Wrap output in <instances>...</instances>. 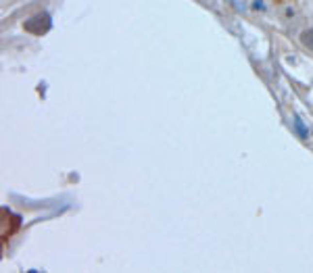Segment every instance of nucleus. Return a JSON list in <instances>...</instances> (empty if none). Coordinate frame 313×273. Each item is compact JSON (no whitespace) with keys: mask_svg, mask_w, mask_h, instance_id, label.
<instances>
[{"mask_svg":"<svg viewBox=\"0 0 313 273\" xmlns=\"http://www.w3.org/2000/svg\"><path fill=\"white\" fill-rule=\"evenodd\" d=\"M23 27L30 33H36V36H44V33H48L52 30V17L48 15V13H38V15H33L32 19H27Z\"/></svg>","mask_w":313,"mask_h":273,"instance_id":"obj_1","label":"nucleus"},{"mask_svg":"<svg viewBox=\"0 0 313 273\" xmlns=\"http://www.w3.org/2000/svg\"><path fill=\"white\" fill-rule=\"evenodd\" d=\"M301 42L309 48V50H313V30H305L301 33Z\"/></svg>","mask_w":313,"mask_h":273,"instance_id":"obj_2","label":"nucleus"},{"mask_svg":"<svg viewBox=\"0 0 313 273\" xmlns=\"http://www.w3.org/2000/svg\"><path fill=\"white\" fill-rule=\"evenodd\" d=\"M295 125H297V131L301 138H307V128H305V123L301 121V117L295 115Z\"/></svg>","mask_w":313,"mask_h":273,"instance_id":"obj_3","label":"nucleus"}]
</instances>
